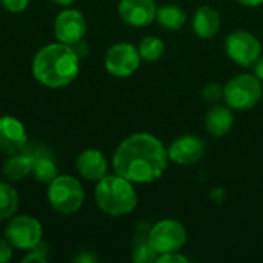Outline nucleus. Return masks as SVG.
Listing matches in <instances>:
<instances>
[{
	"label": "nucleus",
	"mask_w": 263,
	"mask_h": 263,
	"mask_svg": "<svg viewBox=\"0 0 263 263\" xmlns=\"http://www.w3.org/2000/svg\"><path fill=\"white\" fill-rule=\"evenodd\" d=\"M222 20L216 8L203 5L196 9L191 18V28L194 34L200 39H213L220 29Z\"/></svg>",
	"instance_id": "dca6fc26"
},
{
	"label": "nucleus",
	"mask_w": 263,
	"mask_h": 263,
	"mask_svg": "<svg viewBox=\"0 0 263 263\" xmlns=\"http://www.w3.org/2000/svg\"><path fill=\"white\" fill-rule=\"evenodd\" d=\"M28 143V133L22 120L14 116L0 117V151L6 156L23 151Z\"/></svg>",
	"instance_id": "ddd939ff"
},
{
	"label": "nucleus",
	"mask_w": 263,
	"mask_h": 263,
	"mask_svg": "<svg viewBox=\"0 0 263 263\" xmlns=\"http://www.w3.org/2000/svg\"><path fill=\"white\" fill-rule=\"evenodd\" d=\"M32 163H34V154L31 151L23 149L15 154H9L3 163V176L11 182L22 180L31 176Z\"/></svg>",
	"instance_id": "f3484780"
},
{
	"label": "nucleus",
	"mask_w": 263,
	"mask_h": 263,
	"mask_svg": "<svg viewBox=\"0 0 263 263\" xmlns=\"http://www.w3.org/2000/svg\"><path fill=\"white\" fill-rule=\"evenodd\" d=\"M76 168L79 174L89 182H99L108 174V160L100 149L88 148L79 153L76 159Z\"/></svg>",
	"instance_id": "4468645a"
},
{
	"label": "nucleus",
	"mask_w": 263,
	"mask_h": 263,
	"mask_svg": "<svg viewBox=\"0 0 263 263\" xmlns=\"http://www.w3.org/2000/svg\"><path fill=\"white\" fill-rule=\"evenodd\" d=\"M186 20H188V15H186L185 9H182L180 6H177L174 3H168V5L157 8L156 22L168 31L182 29L185 26Z\"/></svg>",
	"instance_id": "a211bd4d"
},
{
	"label": "nucleus",
	"mask_w": 263,
	"mask_h": 263,
	"mask_svg": "<svg viewBox=\"0 0 263 263\" xmlns=\"http://www.w3.org/2000/svg\"><path fill=\"white\" fill-rule=\"evenodd\" d=\"M263 96L262 82L248 72L231 77L223 86L225 103L236 111H248L254 108Z\"/></svg>",
	"instance_id": "39448f33"
},
{
	"label": "nucleus",
	"mask_w": 263,
	"mask_h": 263,
	"mask_svg": "<svg viewBox=\"0 0 263 263\" xmlns=\"http://www.w3.org/2000/svg\"><path fill=\"white\" fill-rule=\"evenodd\" d=\"M205 129L211 137H225L234 126V114L228 105L213 103L205 114Z\"/></svg>",
	"instance_id": "2eb2a0df"
},
{
	"label": "nucleus",
	"mask_w": 263,
	"mask_h": 263,
	"mask_svg": "<svg viewBox=\"0 0 263 263\" xmlns=\"http://www.w3.org/2000/svg\"><path fill=\"white\" fill-rule=\"evenodd\" d=\"M120 18L134 28H143L156 22V0H120L117 6Z\"/></svg>",
	"instance_id": "f8f14e48"
},
{
	"label": "nucleus",
	"mask_w": 263,
	"mask_h": 263,
	"mask_svg": "<svg viewBox=\"0 0 263 263\" xmlns=\"http://www.w3.org/2000/svg\"><path fill=\"white\" fill-rule=\"evenodd\" d=\"M253 69H254V76L263 83V54H260V57L254 62Z\"/></svg>",
	"instance_id": "cd10ccee"
},
{
	"label": "nucleus",
	"mask_w": 263,
	"mask_h": 263,
	"mask_svg": "<svg viewBox=\"0 0 263 263\" xmlns=\"http://www.w3.org/2000/svg\"><path fill=\"white\" fill-rule=\"evenodd\" d=\"M31 71L34 79L48 88H63L71 85L80 71L77 51L66 43L55 42L40 48L32 57Z\"/></svg>",
	"instance_id": "f03ea898"
},
{
	"label": "nucleus",
	"mask_w": 263,
	"mask_h": 263,
	"mask_svg": "<svg viewBox=\"0 0 263 263\" xmlns=\"http://www.w3.org/2000/svg\"><path fill=\"white\" fill-rule=\"evenodd\" d=\"M157 257H159L157 253L148 245L146 239H145V242L137 243L133 251V260L136 263H156Z\"/></svg>",
	"instance_id": "4be33fe9"
},
{
	"label": "nucleus",
	"mask_w": 263,
	"mask_h": 263,
	"mask_svg": "<svg viewBox=\"0 0 263 263\" xmlns=\"http://www.w3.org/2000/svg\"><path fill=\"white\" fill-rule=\"evenodd\" d=\"M0 3L9 12H22L28 8L29 0H0Z\"/></svg>",
	"instance_id": "b1692460"
},
{
	"label": "nucleus",
	"mask_w": 263,
	"mask_h": 263,
	"mask_svg": "<svg viewBox=\"0 0 263 263\" xmlns=\"http://www.w3.org/2000/svg\"><path fill=\"white\" fill-rule=\"evenodd\" d=\"M22 262L45 263L46 262V254H45V251H42V250H40V245H39V247H35V248H32V250H29V251H28V254L22 259Z\"/></svg>",
	"instance_id": "a878e982"
},
{
	"label": "nucleus",
	"mask_w": 263,
	"mask_h": 263,
	"mask_svg": "<svg viewBox=\"0 0 263 263\" xmlns=\"http://www.w3.org/2000/svg\"><path fill=\"white\" fill-rule=\"evenodd\" d=\"M186 230L183 223L176 219H163L156 222L146 234V242L157 253V256L180 251L186 245Z\"/></svg>",
	"instance_id": "423d86ee"
},
{
	"label": "nucleus",
	"mask_w": 263,
	"mask_h": 263,
	"mask_svg": "<svg viewBox=\"0 0 263 263\" xmlns=\"http://www.w3.org/2000/svg\"><path fill=\"white\" fill-rule=\"evenodd\" d=\"M202 97L210 103H219L223 100V86L219 83H206L202 89Z\"/></svg>",
	"instance_id": "5701e85b"
},
{
	"label": "nucleus",
	"mask_w": 263,
	"mask_h": 263,
	"mask_svg": "<svg viewBox=\"0 0 263 263\" xmlns=\"http://www.w3.org/2000/svg\"><path fill=\"white\" fill-rule=\"evenodd\" d=\"M12 245L6 239H0V263L9 262L12 259Z\"/></svg>",
	"instance_id": "bb28decb"
},
{
	"label": "nucleus",
	"mask_w": 263,
	"mask_h": 263,
	"mask_svg": "<svg viewBox=\"0 0 263 263\" xmlns=\"http://www.w3.org/2000/svg\"><path fill=\"white\" fill-rule=\"evenodd\" d=\"M140 54L137 46L128 42H119L112 45L103 59L105 69L117 79H125L133 76L140 66Z\"/></svg>",
	"instance_id": "1a4fd4ad"
},
{
	"label": "nucleus",
	"mask_w": 263,
	"mask_h": 263,
	"mask_svg": "<svg viewBox=\"0 0 263 263\" xmlns=\"http://www.w3.org/2000/svg\"><path fill=\"white\" fill-rule=\"evenodd\" d=\"M237 2L247 8H257V6L263 5V0H237Z\"/></svg>",
	"instance_id": "c85d7f7f"
},
{
	"label": "nucleus",
	"mask_w": 263,
	"mask_h": 263,
	"mask_svg": "<svg viewBox=\"0 0 263 263\" xmlns=\"http://www.w3.org/2000/svg\"><path fill=\"white\" fill-rule=\"evenodd\" d=\"M166 149H168V157L171 162L186 166V165L199 162L203 157L206 145L203 139L196 134H183L174 139Z\"/></svg>",
	"instance_id": "9b49d317"
},
{
	"label": "nucleus",
	"mask_w": 263,
	"mask_h": 263,
	"mask_svg": "<svg viewBox=\"0 0 263 263\" xmlns=\"http://www.w3.org/2000/svg\"><path fill=\"white\" fill-rule=\"evenodd\" d=\"M227 55L242 68H251L262 54L260 40L247 29H234L225 39Z\"/></svg>",
	"instance_id": "6e6552de"
},
{
	"label": "nucleus",
	"mask_w": 263,
	"mask_h": 263,
	"mask_svg": "<svg viewBox=\"0 0 263 263\" xmlns=\"http://www.w3.org/2000/svg\"><path fill=\"white\" fill-rule=\"evenodd\" d=\"M48 202L63 216L76 214L85 202V190L79 179L69 174H59L48 183Z\"/></svg>",
	"instance_id": "20e7f679"
},
{
	"label": "nucleus",
	"mask_w": 263,
	"mask_h": 263,
	"mask_svg": "<svg viewBox=\"0 0 263 263\" xmlns=\"http://www.w3.org/2000/svg\"><path fill=\"white\" fill-rule=\"evenodd\" d=\"M43 227L39 219L29 214L12 216L5 227V239L12 248L20 251H29L42 243Z\"/></svg>",
	"instance_id": "0eeeda50"
},
{
	"label": "nucleus",
	"mask_w": 263,
	"mask_h": 263,
	"mask_svg": "<svg viewBox=\"0 0 263 263\" xmlns=\"http://www.w3.org/2000/svg\"><path fill=\"white\" fill-rule=\"evenodd\" d=\"M97 259L94 256H88V254H82L80 257L76 259V262H96Z\"/></svg>",
	"instance_id": "7c9ffc66"
},
{
	"label": "nucleus",
	"mask_w": 263,
	"mask_h": 263,
	"mask_svg": "<svg viewBox=\"0 0 263 263\" xmlns=\"http://www.w3.org/2000/svg\"><path fill=\"white\" fill-rule=\"evenodd\" d=\"M52 3H55V5H59V6H62V8H68V6H71L76 0H51Z\"/></svg>",
	"instance_id": "c756f323"
},
{
	"label": "nucleus",
	"mask_w": 263,
	"mask_h": 263,
	"mask_svg": "<svg viewBox=\"0 0 263 263\" xmlns=\"http://www.w3.org/2000/svg\"><path fill=\"white\" fill-rule=\"evenodd\" d=\"M168 149L149 133H134L123 139L114 151V173L133 183H153L168 170Z\"/></svg>",
	"instance_id": "f257e3e1"
},
{
	"label": "nucleus",
	"mask_w": 263,
	"mask_h": 263,
	"mask_svg": "<svg viewBox=\"0 0 263 263\" xmlns=\"http://www.w3.org/2000/svg\"><path fill=\"white\" fill-rule=\"evenodd\" d=\"M137 49L142 60L157 62L165 54V42L157 35H146L140 40Z\"/></svg>",
	"instance_id": "412c9836"
},
{
	"label": "nucleus",
	"mask_w": 263,
	"mask_h": 263,
	"mask_svg": "<svg viewBox=\"0 0 263 263\" xmlns=\"http://www.w3.org/2000/svg\"><path fill=\"white\" fill-rule=\"evenodd\" d=\"M94 200L102 213L111 217H123L136 210L139 196L133 182L119 174H106L96 185Z\"/></svg>",
	"instance_id": "7ed1b4c3"
},
{
	"label": "nucleus",
	"mask_w": 263,
	"mask_h": 263,
	"mask_svg": "<svg viewBox=\"0 0 263 263\" xmlns=\"http://www.w3.org/2000/svg\"><path fill=\"white\" fill-rule=\"evenodd\" d=\"M190 259L183 254H180L179 251H173V253H166L157 257L156 263H188Z\"/></svg>",
	"instance_id": "393cba45"
},
{
	"label": "nucleus",
	"mask_w": 263,
	"mask_h": 263,
	"mask_svg": "<svg viewBox=\"0 0 263 263\" xmlns=\"http://www.w3.org/2000/svg\"><path fill=\"white\" fill-rule=\"evenodd\" d=\"M18 210V194L6 182H0V222L9 220Z\"/></svg>",
	"instance_id": "aec40b11"
},
{
	"label": "nucleus",
	"mask_w": 263,
	"mask_h": 263,
	"mask_svg": "<svg viewBox=\"0 0 263 263\" xmlns=\"http://www.w3.org/2000/svg\"><path fill=\"white\" fill-rule=\"evenodd\" d=\"M31 176L37 182L46 183V185L51 183L59 176L55 162H54V159L46 151H42V153L34 154V163H32V173H31Z\"/></svg>",
	"instance_id": "6ab92c4d"
},
{
	"label": "nucleus",
	"mask_w": 263,
	"mask_h": 263,
	"mask_svg": "<svg viewBox=\"0 0 263 263\" xmlns=\"http://www.w3.org/2000/svg\"><path fill=\"white\" fill-rule=\"evenodd\" d=\"M85 34H86V18L79 9L68 6L55 15L54 35L57 42L74 46L82 42Z\"/></svg>",
	"instance_id": "9d476101"
}]
</instances>
